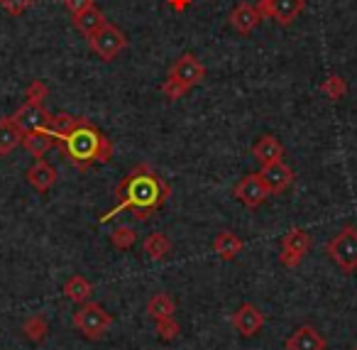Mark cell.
<instances>
[{
	"instance_id": "13",
	"label": "cell",
	"mask_w": 357,
	"mask_h": 350,
	"mask_svg": "<svg viewBox=\"0 0 357 350\" xmlns=\"http://www.w3.org/2000/svg\"><path fill=\"white\" fill-rule=\"evenodd\" d=\"M287 350H326V338L313 326H301L287 338Z\"/></svg>"
},
{
	"instance_id": "23",
	"label": "cell",
	"mask_w": 357,
	"mask_h": 350,
	"mask_svg": "<svg viewBox=\"0 0 357 350\" xmlns=\"http://www.w3.org/2000/svg\"><path fill=\"white\" fill-rule=\"evenodd\" d=\"M47 330H50V323H47V319H45V316H40V314L30 316V319L22 323V333H25L32 343H42V340H45V335H47Z\"/></svg>"
},
{
	"instance_id": "9",
	"label": "cell",
	"mask_w": 357,
	"mask_h": 350,
	"mask_svg": "<svg viewBox=\"0 0 357 350\" xmlns=\"http://www.w3.org/2000/svg\"><path fill=\"white\" fill-rule=\"evenodd\" d=\"M15 123L20 125L25 133H35V130H50L52 128V113L42 103H22L15 110Z\"/></svg>"
},
{
	"instance_id": "16",
	"label": "cell",
	"mask_w": 357,
	"mask_h": 350,
	"mask_svg": "<svg viewBox=\"0 0 357 350\" xmlns=\"http://www.w3.org/2000/svg\"><path fill=\"white\" fill-rule=\"evenodd\" d=\"M252 154L259 164H274V162H282L284 157V147L274 135H262L257 143L252 145Z\"/></svg>"
},
{
	"instance_id": "22",
	"label": "cell",
	"mask_w": 357,
	"mask_h": 350,
	"mask_svg": "<svg viewBox=\"0 0 357 350\" xmlns=\"http://www.w3.org/2000/svg\"><path fill=\"white\" fill-rule=\"evenodd\" d=\"M147 314L152 316L154 321H164V319H172L174 316V299L164 291L154 294L147 304Z\"/></svg>"
},
{
	"instance_id": "11",
	"label": "cell",
	"mask_w": 357,
	"mask_h": 350,
	"mask_svg": "<svg viewBox=\"0 0 357 350\" xmlns=\"http://www.w3.org/2000/svg\"><path fill=\"white\" fill-rule=\"evenodd\" d=\"M259 177H262V182H264V187H267L269 194L287 191V189L291 187V182H294V172L284 162L264 164L262 172H259Z\"/></svg>"
},
{
	"instance_id": "14",
	"label": "cell",
	"mask_w": 357,
	"mask_h": 350,
	"mask_svg": "<svg viewBox=\"0 0 357 350\" xmlns=\"http://www.w3.org/2000/svg\"><path fill=\"white\" fill-rule=\"evenodd\" d=\"M25 179L30 182V187L35 189V191L47 194L56 184V169L52 167L50 162H45V159H37V162L27 169Z\"/></svg>"
},
{
	"instance_id": "26",
	"label": "cell",
	"mask_w": 357,
	"mask_h": 350,
	"mask_svg": "<svg viewBox=\"0 0 357 350\" xmlns=\"http://www.w3.org/2000/svg\"><path fill=\"white\" fill-rule=\"evenodd\" d=\"M321 91H323V94H326L331 101H340L342 96H345V91H347V84H345V79H342V76L333 74V76H328V79L323 81Z\"/></svg>"
},
{
	"instance_id": "32",
	"label": "cell",
	"mask_w": 357,
	"mask_h": 350,
	"mask_svg": "<svg viewBox=\"0 0 357 350\" xmlns=\"http://www.w3.org/2000/svg\"><path fill=\"white\" fill-rule=\"evenodd\" d=\"M191 0H169V6L174 8V10H184V8H189Z\"/></svg>"
},
{
	"instance_id": "21",
	"label": "cell",
	"mask_w": 357,
	"mask_h": 350,
	"mask_svg": "<svg viewBox=\"0 0 357 350\" xmlns=\"http://www.w3.org/2000/svg\"><path fill=\"white\" fill-rule=\"evenodd\" d=\"M91 294H93V286H91V282L86 279V277L74 275V277H69V279H66V284H64V296H66L69 301H74V304H79V306H81V301H86Z\"/></svg>"
},
{
	"instance_id": "12",
	"label": "cell",
	"mask_w": 357,
	"mask_h": 350,
	"mask_svg": "<svg viewBox=\"0 0 357 350\" xmlns=\"http://www.w3.org/2000/svg\"><path fill=\"white\" fill-rule=\"evenodd\" d=\"M233 326L238 328L240 335H245V338H250V335H255L259 328L264 326V314L257 309V306L252 304H243L238 311H235L233 316Z\"/></svg>"
},
{
	"instance_id": "7",
	"label": "cell",
	"mask_w": 357,
	"mask_h": 350,
	"mask_svg": "<svg viewBox=\"0 0 357 350\" xmlns=\"http://www.w3.org/2000/svg\"><path fill=\"white\" fill-rule=\"evenodd\" d=\"M169 79L176 81L178 86H184L186 91H191L194 86H199L201 81L206 79V66L201 64L191 52H186V54H181L172 64V69H169Z\"/></svg>"
},
{
	"instance_id": "19",
	"label": "cell",
	"mask_w": 357,
	"mask_h": 350,
	"mask_svg": "<svg viewBox=\"0 0 357 350\" xmlns=\"http://www.w3.org/2000/svg\"><path fill=\"white\" fill-rule=\"evenodd\" d=\"M22 140H25V130L15 123L13 115L0 120V154H10Z\"/></svg>"
},
{
	"instance_id": "25",
	"label": "cell",
	"mask_w": 357,
	"mask_h": 350,
	"mask_svg": "<svg viewBox=\"0 0 357 350\" xmlns=\"http://www.w3.org/2000/svg\"><path fill=\"white\" fill-rule=\"evenodd\" d=\"M135 240H137V233H135V228H130V226H118L113 231V235H110V242H113V247H118V250L132 247Z\"/></svg>"
},
{
	"instance_id": "31",
	"label": "cell",
	"mask_w": 357,
	"mask_h": 350,
	"mask_svg": "<svg viewBox=\"0 0 357 350\" xmlns=\"http://www.w3.org/2000/svg\"><path fill=\"white\" fill-rule=\"evenodd\" d=\"M64 6L71 15H76V13H81V10H86V8L93 6V0H64Z\"/></svg>"
},
{
	"instance_id": "28",
	"label": "cell",
	"mask_w": 357,
	"mask_h": 350,
	"mask_svg": "<svg viewBox=\"0 0 357 350\" xmlns=\"http://www.w3.org/2000/svg\"><path fill=\"white\" fill-rule=\"evenodd\" d=\"M157 335L162 340H174L178 335V323L172 319H164V321H157Z\"/></svg>"
},
{
	"instance_id": "29",
	"label": "cell",
	"mask_w": 357,
	"mask_h": 350,
	"mask_svg": "<svg viewBox=\"0 0 357 350\" xmlns=\"http://www.w3.org/2000/svg\"><path fill=\"white\" fill-rule=\"evenodd\" d=\"M25 96H27V101H30V103H45V99L50 96V89H47L42 81H32V84L27 86Z\"/></svg>"
},
{
	"instance_id": "33",
	"label": "cell",
	"mask_w": 357,
	"mask_h": 350,
	"mask_svg": "<svg viewBox=\"0 0 357 350\" xmlns=\"http://www.w3.org/2000/svg\"><path fill=\"white\" fill-rule=\"evenodd\" d=\"M352 350H357V345H355V348H352Z\"/></svg>"
},
{
	"instance_id": "2",
	"label": "cell",
	"mask_w": 357,
	"mask_h": 350,
	"mask_svg": "<svg viewBox=\"0 0 357 350\" xmlns=\"http://www.w3.org/2000/svg\"><path fill=\"white\" fill-rule=\"evenodd\" d=\"M59 145L64 147L66 157L81 169H86L93 162H108L110 154H113L110 140L100 135L86 118H81L79 125L69 130L64 138H59Z\"/></svg>"
},
{
	"instance_id": "27",
	"label": "cell",
	"mask_w": 357,
	"mask_h": 350,
	"mask_svg": "<svg viewBox=\"0 0 357 350\" xmlns=\"http://www.w3.org/2000/svg\"><path fill=\"white\" fill-rule=\"evenodd\" d=\"M35 6V0H0V8L13 17H20L22 13H27Z\"/></svg>"
},
{
	"instance_id": "15",
	"label": "cell",
	"mask_w": 357,
	"mask_h": 350,
	"mask_svg": "<svg viewBox=\"0 0 357 350\" xmlns=\"http://www.w3.org/2000/svg\"><path fill=\"white\" fill-rule=\"evenodd\" d=\"M262 15H259L257 6H250V3H240L233 13H230V27H233L238 35H250L255 27L259 25Z\"/></svg>"
},
{
	"instance_id": "8",
	"label": "cell",
	"mask_w": 357,
	"mask_h": 350,
	"mask_svg": "<svg viewBox=\"0 0 357 350\" xmlns=\"http://www.w3.org/2000/svg\"><path fill=\"white\" fill-rule=\"evenodd\" d=\"M308 247H311V235L306 231H289L282 238V255H279V260H282L284 267L294 270V267L301 265Z\"/></svg>"
},
{
	"instance_id": "24",
	"label": "cell",
	"mask_w": 357,
	"mask_h": 350,
	"mask_svg": "<svg viewBox=\"0 0 357 350\" xmlns=\"http://www.w3.org/2000/svg\"><path fill=\"white\" fill-rule=\"evenodd\" d=\"M144 252H147L152 260H159V257L169 255V250H172V242H169V238L164 235V233H152V235H147V240H144Z\"/></svg>"
},
{
	"instance_id": "5",
	"label": "cell",
	"mask_w": 357,
	"mask_h": 350,
	"mask_svg": "<svg viewBox=\"0 0 357 350\" xmlns=\"http://www.w3.org/2000/svg\"><path fill=\"white\" fill-rule=\"evenodd\" d=\"M89 45L96 57H100L103 61H113L128 47V37H125V32L120 27L105 22L103 30L96 32L93 37H89Z\"/></svg>"
},
{
	"instance_id": "17",
	"label": "cell",
	"mask_w": 357,
	"mask_h": 350,
	"mask_svg": "<svg viewBox=\"0 0 357 350\" xmlns=\"http://www.w3.org/2000/svg\"><path fill=\"white\" fill-rule=\"evenodd\" d=\"M105 22H108V20H105L103 10H98L96 6L86 8V10H81V13H76V15H74V27L86 37H93L96 32H100L105 27Z\"/></svg>"
},
{
	"instance_id": "6",
	"label": "cell",
	"mask_w": 357,
	"mask_h": 350,
	"mask_svg": "<svg viewBox=\"0 0 357 350\" xmlns=\"http://www.w3.org/2000/svg\"><path fill=\"white\" fill-rule=\"evenodd\" d=\"M259 15L279 22V25H291L303 10H306V0H257Z\"/></svg>"
},
{
	"instance_id": "4",
	"label": "cell",
	"mask_w": 357,
	"mask_h": 350,
	"mask_svg": "<svg viewBox=\"0 0 357 350\" xmlns=\"http://www.w3.org/2000/svg\"><path fill=\"white\" fill-rule=\"evenodd\" d=\"M113 323V316L100 304H84L74 314V326L91 340H98Z\"/></svg>"
},
{
	"instance_id": "18",
	"label": "cell",
	"mask_w": 357,
	"mask_h": 350,
	"mask_svg": "<svg viewBox=\"0 0 357 350\" xmlns=\"http://www.w3.org/2000/svg\"><path fill=\"white\" fill-rule=\"evenodd\" d=\"M22 145H25V150L32 154V157L42 159L56 145V138L52 130H35V133H25Z\"/></svg>"
},
{
	"instance_id": "3",
	"label": "cell",
	"mask_w": 357,
	"mask_h": 350,
	"mask_svg": "<svg viewBox=\"0 0 357 350\" xmlns=\"http://www.w3.org/2000/svg\"><path fill=\"white\" fill-rule=\"evenodd\" d=\"M328 255L331 260L340 267L342 272H355L357 270V228L345 226L337 231L335 238L328 242Z\"/></svg>"
},
{
	"instance_id": "10",
	"label": "cell",
	"mask_w": 357,
	"mask_h": 350,
	"mask_svg": "<svg viewBox=\"0 0 357 350\" xmlns=\"http://www.w3.org/2000/svg\"><path fill=\"white\" fill-rule=\"evenodd\" d=\"M233 194H235V198H238V201H243L248 208L262 206V203L267 201V196H269L267 187H264V182H262V177H259V174H245V177L238 182V187H235Z\"/></svg>"
},
{
	"instance_id": "1",
	"label": "cell",
	"mask_w": 357,
	"mask_h": 350,
	"mask_svg": "<svg viewBox=\"0 0 357 350\" xmlns=\"http://www.w3.org/2000/svg\"><path fill=\"white\" fill-rule=\"evenodd\" d=\"M169 196V187L147 167V164H139L128 179L118 187V198L120 203L103 216L100 221H110L118 211H132L137 221H147L157 208L164 206Z\"/></svg>"
},
{
	"instance_id": "20",
	"label": "cell",
	"mask_w": 357,
	"mask_h": 350,
	"mask_svg": "<svg viewBox=\"0 0 357 350\" xmlns=\"http://www.w3.org/2000/svg\"><path fill=\"white\" fill-rule=\"evenodd\" d=\"M213 250H215V255L223 257V260H233V257H238V252L243 250V240H240L235 233L223 231V233L215 235Z\"/></svg>"
},
{
	"instance_id": "30",
	"label": "cell",
	"mask_w": 357,
	"mask_h": 350,
	"mask_svg": "<svg viewBox=\"0 0 357 350\" xmlns=\"http://www.w3.org/2000/svg\"><path fill=\"white\" fill-rule=\"evenodd\" d=\"M162 94L167 96L169 101H178V99H184L186 94H189V91L184 89V86H178L176 81H172V79H167L162 84Z\"/></svg>"
}]
</instances>
